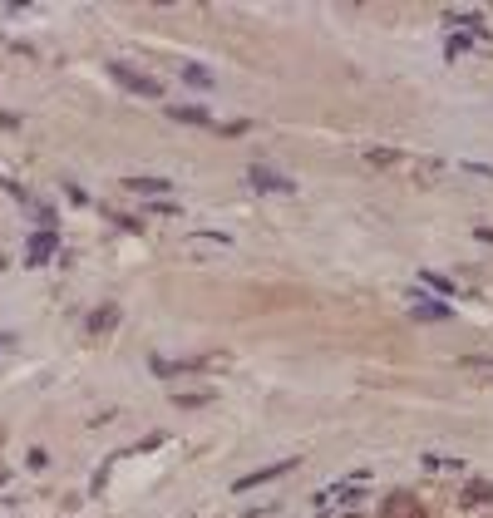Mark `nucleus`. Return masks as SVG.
Listing matches in <instances>:
<instances>
[{"instance_id":"6e6552de","label":"nucleus","mask_w":493,"mask_h":518,"mask_svg":"<svg viewBox=\"0 0 493 518\" xmlns=\"http://www.w3.org/2000/svg\"><path fill=\"white\" fill-rule=\"evenodd\" d=\"M449 25H464V30H474L479 40H493V30L484 25V15H479V10H449Z\"/></svg>"},{"instance_id":"423d86ee","label":"nucleus","mask_w":493,"mask_h":518,"mask_svg":"<svg viewBox=\"0 0 493 518\" xmlns=\"http://www.w3.org/2000/svg\"><path fill=\"white\" fill-rule=\"evenodd\" d=\"M414 316H424V321H454V302H439V297H424V292H414Z\"/></svg>"},{"instance_id":"f8f14e48","label":"nucleus","mask_w":493,"mask_h":518,"mask_svg":"<svg viewBox=\"0 0 493 518\" xmlns=\"http://www.w3.org/2000/svg\"><path fill=\"white\" fill-rule=\"evenodd\" d=\"M365 163H380V168H390V163H399V153H394V148H365Z\"/></svg>"},{"instance_id":"1a4fd4ad","label":"nucleus","mask_w":493,"mask_h":518,"mask_svg":"<svg viewBox=\"0 0 493 518\" xmlns=\"http://www.w3.org/2000/svg\"><path fill=\"white\" fill-rule=\"evenodd\" d=\"M484 499H493V484L489 479H474V484L464 489V504H484Z\"/></svg>"},{"instance_id":"f257e3e1","label":"nucleus","mask_w":493,"mask_h":518,"mask_svg":"<svg viewBox=\"0 0 493 518\" xmlns=\"http://www.w3.org/2000/svg\"><path fill=\"white\" fill-rule=\"evenodd\" d=\"M109 75H113L128 94H143V99H158V94H163V84H158L153 75H138L133 65H109Z\"/></svg>"},{"instance_id":"ddd939ff","label":"nucleus","mask_w":493,"mask_h":518,"mask_svg":"<svg viewBox=\"0 0 493 518\" xmlns=\"http://www.w3.org/2000/svg\"><path fill=\"white\" fill-rule=\"evenodd\" d=\"M183 79H188V84H197V89H207V84H212V75H207L202 65H188V70H183Z\"/></svg>"},{"instance_id":"dca6fc26","label":"nucleus","mask_w":493,"mask_h":518,"mask_svg":"<svg viewBox=\"0 0 493 518\" xmlns=\"http://www.w3.org/2000/svg\"><path fill=\"white\" fill-rule=\"evenodd\" d=\"M479 237H484V242H493V227H479Z\"/></svg>"},{"instance_id":"4468645a","label":"nucleus","mask_w":493,"mask_h":518,"mask_svg":"<svg viewBox=\"0 0 493 518\" xmlns=\"http://www.w3.org/2000/svg\"><path fill=\"white\" fill-rule=\"evenodd\" d=\"M459 168H464V173H474V178H493V163H474V158H464Z\"/></svg>"},{"instance_id":"f3484780","label":"nucleus","mask_w":493,"mask_h":518,"mask_svg":"<svg viewBox=\"0 0 493 518\" xmlns=\"http://www.w3.org/2000/svg\"><path fill=\"white\" fill-rule=\"evenodd\" d=\"M5 346H10V336H5V331H0V351H5Z\"/></svg>"},{"instance_id":"9b49d317","label":"nucleus","mask_w":493,"mask_h":518,"mask_svg":"<svg viewBox=\"0 0 493 518\" xmlns=\"http://www.w3.org/2000/svg\"><path fill=\"white\" fill-rule=\"evenodd\" d=\"M113 326H118V311L109 307V311H94V316H89V331H113Z\"/></svg>"},{"instance_id":"0eeeda50","label":"nucleus","mask_w":493,"mask_h":518,"mask_svg":"<svg viewBox=\"0 0 493 518\" xmlns=\"http://www.w3.org/2000/svg\"><path fill=\"white\" fill-rule=\"evenodd\" d=\"M168 119H178V123H193V128H217V119H212L207 109H197V104H173V109H168Z\"/></svg>"},{"instance_id":"2eb2a0df","label":"nucleus","mask_w":493,"mask_h":518,"mask_svg":"<svg viewBox=\"0 0 493 518\" xmlns=\"http://www.w3.org/2000/svg\"><path fill=\"white\" fill-rule=\"evenodd\" d=\"M207 400H212V395H178V405H183V410H193V405H207Z\"/></svg>"},{"instance_id":"39448f33","label":"nucleus","mask_w":493,"mask_h":518,"mask_svg":"<svg viewBox=\"0 0 493 518\" xmlns=\"http://www.w3.org/2000/svg\"><path fill=\"white\" fill-rule=\"evenodd\" d=\"M287 469H296V459H277V464H267V469H257V474H242V479H237V494H247V489H257V484H272V479H282Z\"/></svg>"},{"instance_id":"9d476101","label":"nucleus","mask_w":493,"mask_h":518,"mask_svg":"<svg viewBox=\"0 0 493 518\" xmlns=\"http://www.w3.org/2000/svg\"><path fill=\"white\" fill-rule=\"evenodd\" d=\"M419 282H424V287H434V292H439V302H449V297H454V282H444V277H434V272H419Z\"/></svg>"},{"instance_id":"20e7f679","label":"nucleus","mask_w":493,"mask_h":518,"mask_svg":"<svg viewBox=\"0 0 493 518\" xmlns=\"http://www.w3.org/2000/svg\"><path fill=\"white\" fill-rule=\"evenodd\" d=\"M247 183H252L257 193H296V178L267 168V163H252V168H247Z\"/></svg>"},{"instance_id":"7ed1b4c3","label":"nucleus","mask_w":493,"mask_h":518,"mask_svg":"<svg viewBox=\"0 0 493 518\" xmlns=\"http://www.w3.org/2000/svg\"><path fill=\"white\" fill-rule=\"evenodd\" d=\"M50 252H60V227H40V232H30V242H25V267H45Z\"/></svg>"},{"instance_id":"f03ea898","label":"nucleus","mask_w":493,"mask_h":518,"mask_svg":"<svg viewBox=\"0 0 493 518\" xmlns=\"http://www.w3.org/2000/svg\"><path fill=\"white\" fill-rule=\"evenodd\" d=\"M118 188H123V193H133V198H158V203H163V198H168L178 183H168V178H153V173H128Z\"/></svg>"}]
</instances>
